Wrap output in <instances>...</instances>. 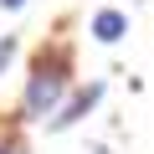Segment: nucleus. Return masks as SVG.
I'll use <instances>...</instances> for the list:
<instances>
[{
  "mask_svg": "<svg viewBox=\"0 0 154 154\" xmlns=\"http://www.w3.org/2000/svg\"><path fill=\"white\" fill-rule=\"evenodd\" d=\"M11 57H16V41H11V36H0V72L11 67Z\"/></svg>",
  "mask_w": 154,
  "mask_h": 154,
  "instance_id": "nucleus-4",
  "label": "nucleus"
},
{
  "mask_svg": "<svg viewBox=\"0 0 154 154\" xmlns=\"http://www.w3.org/2000/svg\"><path fill=\"white\" fill-rule=\"evenodd\" d=\"M0 5H5V11H21V5H26V0H0Z\"/></svg>",
  "mask_w": 154,
  "mask_h": 154,
  "instance_id": "nucleus-5",
  "label": "nucleus"
},
{
  "mask_svg": "<svg viewBox=\"0 0 154 154\" xmlns=\"http://www.w3.org/2000/svg\"><path fill=\"white\" fill-rule=\"evenodd\" d=\"M98 98H103V82H93V88H82V93H77V98H72V103H67V108H62L57 118H46V128H72V123L82 118V113H88V108H93Z\"/></svg>",
  "mask_w": 154,
  "mask_h": 154,
  "instance_id": "nucleus-2",
  "label": "nucleus"
},
{
  "mask_svg": "<svg viewBox=\"0 0 154 154\" xmlns=\"http://www.w3.org/2000/svg\"><path fill=\"white\" fill-rule=\"evenodd\" d=\"M0 154H21V149H0Z\"/></svg>",
  "mask_w": 154,
  "mask_h": 154,
  "instance_id": "nucleus-6",
  "label": "nucleus"
},
{
  "mask_svg": "<svg viewBox=\"0 0 154 154\" xmlns=\"http://www.w3.org/2000/svg\"><path fill=\"white\" fill-rule=\"evenodd\" d=\"M93 154H108V149H93Z\"/></svg>",
  "mask_w": 154,
  "mask_h": 154,
  "instance_id": "nucleus-7",
  "label": "nucleus"
},
{
  "mask_svg": "<svg viewBox=\"0 0 154 154\" xmlns=\"http://www.w3.org/2000/svg\"><path fill=\"white\" fill-rule=\"evenodd\" d=\"M123 31H128V16H123V11H98V16H93V36H98L103 46H113Z\"/></svg>",
  "mask_w": 154,
  "mask_h": 154,
  "instance_id": "nucleus-3",
  "label": "nucleus"
},
{
  "mask_svg": "<svg viewBox=\"0 0 154 154\" xmlns=\"http://www.w3.org/2000/svg\"><path fill=\"white\" fill-rule=\"evenodd\" d=\"M67 72H72L67 51H41V57L31 62V82H26V113H31V118L57 113V103H62V93H67Z\"/></svg>",
  "mask_w": 154,
  "mask_h": 154,
  "instance_id": "nucleus-1",
  "label": "nucleus"
}]
</instances>
